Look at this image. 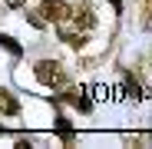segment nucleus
Wrapping results in <instances>:
<instances>
[{
  "label": "nucleus",
  "mask_w": 152,
  "mask_h": 149,
  "mask_svg": "<svg viewBox=\"0 0 152 149\" xmlns=\"http://www.w3.org/2000/svg\"><path fill=\"white\" fill-rule=\"evenodd\" d=\"M37 80L43 86H63L66 83V73H63V66L56 60H40L37 63Z\"/></svg>",
  "instance_id": "nucleus-1"
},
{
  "label": "nucleus",
  "mask_w": 152,
  "mask_h": 149,
  "mask_svg": "<svg viewBox=\"0 0 152 149\" xmlns=\"http://www.w3.org/2000/svg\"><path fill=\"white\" fill-rule=\"evenodd\" d=\"M69 13H73V27H76V30H80V27H83V30H89L93 23H96V17H93V7H89V4L73 7Z\"/></svg>",
  "instance_id": "nucleus-2"
},
{
  "label": "nucleus",
  "mask_w": 152,
  "mask_h": 149,
  "mask_svg": "<svg viewBox=\"0 0 152 149\" xmlns=\"http://www.w3.org/2000/svg\"><path fill=\"white\" fill-rule=\"evenodd\" d=\"M43 13H46V20H53V23L69 20V7L63 4V0H46V4H43Z\"/></svg>",
  "instance_id": "nucleus-3"
},
{
  "label": "nucleus",
  "mask_w": 152,
  "mask_h": 149,
  "mask_svg": "<svg viewBox=\"0 0 152 149\" xmlns=\"http://www.w3.org/2000/svg\"><path fill=\"white\" fill-rule=\"evenodd\" d=\"M0 113H4V116H17V113H20V103H17L7 90H0Z\"/></svg>",
  "instance_id": "nucleus-4"
},
{
  "label": "nucleus",
  "mask_w": 152,
  "mask_h": 149,
  "mask_svg": "<svg viewBox=\"0 0 152 149\" xmlns=\"http://www.w3.org/2000/svg\"><path fill=\"white\" fill-rule=\"evenodd\" d=\"M93 99H99V103L109 99V90H106V86H93Z\"/></svg>",
  "instance_id": "nucleus-5"
},
{
  "label": "nucleus",
  "mask_w": 152,
  "mask_h": 149,
  "mask_svg": "<svg viewBox=\"0 0 152 149\" xmlns=\"http://www.w3.org/2000/svg\"><path fill=\"white\" fill-rule=\"evenodd\" d=\"M27 17H30V23H33V27H43V23H46L40 13H27Z\"/></svg>",
  "instance_id": "nucleus-6"
},
{
  "label": "nucleus",
  "mask_w": 152,
  "mask_h": 149,
  "mask_svg": "<svg viewBox=\"0 0 152 149\" xmlns=\"http://www.w3.org/2000/svg\"><path fill=\"white\" fill-rule=\"evenodd\" d=\"M27 0H7V7H23Z\"/></svg>",
  "instance_id": "nucleus-7"
}]
</instances>
